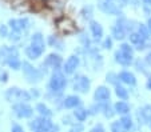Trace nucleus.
<instances>
[{
    "label": "nucleus",
    "instance_id": "nucleus-1",
    "mask_svg": "<svg viewBox=\"0 0 151 132\" xmlns=\"http://www.w3.org/2000/svg\"><path fill=\"white\" fill-rule=\"evenodd\" d=\"M47 48V40L40 31H36L29 36L28 44L24 47V56L28 61H36L42 58Z\"/></svg>",
    "mask_w": 151,
    "mask_h": 132
},
{
    "label": "nucleus",
    "instance_id": "nucleus-2",
    "mask_svg": "<svg viewBox=\"0 0 151 132\" xmlns=\"http://www.w3.org/2000/svg\"><path fill=\"white\" fill-rule=\"evenodd\" d=\"M138 23L135 20L127 19L124 16H119L116 17L115 23L111 27V36L115 41H124L127 39L128 34L137 29Z\"/></svg>",
    "mask_w": 151,
    "mask_h": 132
},
{
    "label": "nucleus",
    "instance_id": "nucleus-3",
    "mask_svg": "<svg viewBox=\"0 0 151 132\" xmlns=\"http://www.w3.org/2000/svg\"><path fill=\"white\" fill-rule=\"evenodd\" d=\"M70 84L68 76L60 69V71H54L50 73L48 81H47V92L50 93H56L60 95L64 92L67 86Z\"/></svg>",
    "mask_w": 151,
    "mask_h": 132
},
{
    "label": "nucleus",
    "instance_id": "nucleus-4",
    "mask_svg": "<svg viewBox=\"0 0 151 132\" xmlns=\"http://www.w3.org/2000/svg\"><path fill=\"white\" fill-rule=\"evenodd\" d=\"M4 99L8 101L9 104H15V103H31L32 101V96L29 93L28 89H23L20 87H9L6 89L4 92Z\"/></svg>",
    "mask_w": 151,
    "mask_h": 132
},
{
    "label": "nucleus",
    "instance_id": "nucleus-5",
    "mask_svg": "<svg viewBox=\"0 0 151 132\" xmlns=\"http://www.w3.org/2000/svg\"><path fill=\"white\" fill-rule=\"evenodd\" d=\"M63 63H64V59L62 58V55L59 52H51L44 58V60L42 61L39 68L47 76L54 71H60L63 67Z\"/></svg>",
    "mask_w": 151,
    "mask_h": 132
},
{
    "label": "nucleus",
    "instance_id": "nucleus-6",
    "mask_svg": "<svg viewBox=\"0 0 151 132\" xmlns=\"http://www.w3.org/2000/svg\"><path fill=\"white\" fill-rule=\"evenodd\" d=\"M22 72H23V76L26 79V81L28 84H39L40 81L44 79L46 75L40 71L39 67H35L32 61H28L24 59L23 60V66H22Z\"/></svg>",
    "mask_w": 151,
    "mask_h": 132
},
{
    "label": "nucleus",
    "instance_id": "nucleus-7",
    "mask_svg": "<svg viewBox=\"0 0 151 132\" xmlns=\"http://www.w3.org/2000/svg\"><path fill=\"white\" fill-rule=\"evenodd\" d=\"M70 84H71V88L74 91V93H78V95H87L91 91V87H92L91 79L87 75L79 73V72L72 76Z\"/></svg>",
    "mask_w": 151,
    "mask_h": 132
},
{
    "label": "nucleus",
    "instance_id": "nucleus-8",
    "mask_svg": "<svg viewBox=\"0 0 151 132\" xmlns=\"http://www.w3.org/2000/svg\"><path fill=\"white\" fill-rule=\"evenodd\" d=\"M54 120L51 118H42V116H34L28 120L29 132H50L54 127Z\"/></svg>",
    "mask_w": 151,
    "mask_h": 132
},
{
    "label": "nucleus",
    "instance_id": "nucleus-9",
    "mask_svg": "<svg viewBox=\"0 0 151 132\" xmlns=\"http://www.w3.org/2000/svg\"><path fill=\"white\" fill-rule=\"evenodd\" d=\"M11 112L20 120H29L35 116V108L29 103H15L11 104Z\"/></svg>",
    "mask_w": 151,
    "mask_h": 132
},
{
    "label": "nucleus",
    "instance_id": "nucleus-10",
    "mask_svg": "<svg viewBox=\"0 0 151 132\" xmlns=\"http://www.w3.org/2000/svg\"><path fill=\"white\" fill-rule=\"evenodd\" d=\"M96 7L100 12L111 16H123L122 7L118 4L116 0H96Z\"/></svg>",
    "mask_w": 151,
    "mask_h": 132
},
{
    "label": "nucleus",
    "instance_id": "nucleus-11",
    "mask_svg": "<svg viewBox=\"0 0 151 132\" xmlns=\"http://www.w3.org/2000/svg\"><path fill=\"white\" fill-rule=\"evenodd\" d=\"M82 66V58L79 54H72L64 60L62 67V71L67 75V76H74L75 73H78V69Z\"/></svg>",
    "mask_w": 151,
    "mask_h": 132
},
{
    "label": "nucleus",
    "instance_id": "nucleus-12",
    "mask_svg": "<svg viewBox=\"0 0 151 132\" xmlns=\"http://www.w3.org/2000/svg\"><path fill=\"white\" fill-rule=\"evenodd\" d=\"M7 26L9 27L11 31L19 32V34L24 35L29 28H31L32 23H31V20H29V17L24 16V17H20V19H9Z\"/></svg>",
    "mask_w": 151,
    "mask_h": 132
},
{
    "label": "nucleus",
    "instance_id": "nucleus-13",
    "mask_svg": "<svg viewBox=\"0 0 151 132\" xmlns=\"http://www.w3.org/2000/svg\"><path fill=\"white\" fill-rule=\"evenodd\" d=\"M134 119L139 127L148 126L151 123V104H145V106L139 107L135 112Z\"/></svg>",
    "mask_w": 151,
    "mask_h": 132
},
{
    "label": "nucleus",
    "instance_id": "nucleus-14",
    "mask_svg": "<svg viewBox=\"0 0 151 132\" xmlns=\"http://www.w3.org/2000/svg\"><path fill=\"white\" fill-rule=\"evenodd\" d=\"M111 96H112V91L109 86H98L94 89V93H92V99H94L95 103H107V101H111Z\"/></svg>",
    "mask_w": 151,
    "mask_h": 132
},
{
    "label": "nucleus",
    "instance_id": "nucleus-15",
    "mask_svg": "<svg viewBox=\"0 0 151 132\" xmlns=\"http://www.w3.org/2000/svg\"><path fill=\"white\" fill-rule=\"evenodd\" d=\"M88 29H90V36H91L92 41L95 44H100V41L104 37V28L98 20H91L88 23Z\"/></svg>",
    "mask_w": 151,
    "mask_h": 132
},
{
    "label": "nucleus",
    "instance_id": "nucleus-16",
    "mask_svg": "<svg viewBox=\"0 0 151 132\" xmlns=\"http://www.w3.org/2000/svg\"><path fill=\"white\" fill-rule=\"evenodd\" d=\"M118 76H119L120 84L128 87V88H134V87H137L138 79H137V76H135V73L132 71H130V69H127V68H123L122 71L118 72Z\"/></svg>",
    "mask_w": 151,
    "mask_h": 132
},
{
    "label": "nucleus",
    "instance_id": "nucleus-17",
    "mask_svg": "<svg viewBox=\"0 0 151 132\" xmlns=\"http://www.w3.org/2000/svg\"><path fill=\"white\" fill-rule=\"evenodd\" d=\"M114 61L118 64V66L122 67V68H130V67L134 66L135 56L123 54L120 49H115L114 51Z\"/></svg>",
    "mask_w": 151,
    "mask_h": 132
},
{
    "label": "nucleus",
    "instance_id": "nucleus-18",
    "mask_svg": "<svg viewBox=\"0 0 151 132\" xmlns=\"http://www.w3.org/2000/svg\"><path fill=\"white\" fill-rule=\"evenodd\" d=\"M80 106H83V100L78 93H70V95H66L63 98V109L74 111L75 108Z\"/></svg>",
    "mask_w": 151,
    "mask_h": 132
},
{
    "label": "nucleus",
    "instance_id": "nucleus-19",
    "mask_svg": "<svg viewBox=\"0 0 151 132\" xmlns=\"http://www.w3.org/2000/svg\"><path fill=\"white\" fill-rule=\"evenodd\" d=\"M34 108H35V113H36L37 116H42V118H51L52 119V116H54V113H55V111L46 101H37Z\"/></svg>",
    "mask_w": 151,
    "mask_h": 132
},
{
    "label": "nucleus",
    "instance_id": "nucleus-20",
    "mask_svg": "<svg viewBox=\"0 0 151 132\" xmlns=\"http://www.w3.org/2000/svg\"><path fill=\"white\" fill-rule=\"evenodd\" d=\"M47 46L54 48L55 51L58 52H62L66 49V43L63 40L62 36H58V35H50L47 37Z\"/></svg>",
    "mask_w": 151,
    "mask_h": 132
},
{
    "label": "nucleus",
    "instance_id": "nucleus-21",
    "mask_svg": "<svg viewBox=\"0 0 151 132\" xmlns=\"http://www.w3.org/2000/svg\"><path fill=\"white\" fill-rule=\"evenodd\" d=\"M114 109H115V113L118 116H126V115H131V104L128 103L126 100H116L114 103Z\"/></svg>",
    "mask_w": 151,
    "mask_h": 132
},
{
    "label": "nucleus",
    "instance_id": "nucleus-22",
    "mask_svg": "<svg viewBox=\"0 0 151 132\" xmlns=\"http://www.w3.org/2000/svg\"><path fill=\"white\" fill-rule=\"evenodd\" d=\"M71 113L75 118V120H76L78 123H82V124H84L86 121H87V119L90 118L88 107H84V106H80V107H78V108H75Z\"/></svg>",
    "mask_w": 151,
    "mask_h": 132
},
{
    "label": "nucleus",
    "instance_id": "nucleus-23",
    "mask_svg": "<svg viewBox=\"0 0 151 132\" xmlns=\"http://www.w3.org/2000/svg\"><path fill=\"white\" fill-rule=\"evenodd\" d=\"M112 89H114V95L116 96L118 100H126V101L130 100V89H128V87L119 83Z\"/></svg>",
    "mask_w": 151,
    "mask_h": 132
},
{
    "label": "nucleus",
    "instance_id": "nucleus-24",
    "mask_svg": "<svg viewBox=\"0 0 151 132\" xmlns=\"http://www.w3.org/2000/svg\"><path fill=\"white\" fill-rule=\"evenodd\" d=\"M119 121L122 124V127L124 128L126 132H132L137 127V121H135L134 116L132 115H126V116H120Z\"/></svg>",
    "mask_w": 151,
    "mask_h": 132
},
{
    "label": "nucleus",
    "instance_id": "nucleus-25",
    "mask_svg": "<svg viewBox=\"0 0 151 132\" xmlns=\"http://www.w3.org/2000/svg\"><path fill=\"white\" fill-rule=\"evenodd\" d=\"M100 115H102L104 119H107V120L114 119V116H116L115 109H114V103H111V101L102 103V112H100Z\"/></svg>",
    "mask_w": 151,
    "mask_h": 132
},
{
    "label": "nucleus",
    "instance_id": "nucleus-26",
    "mask_svg": "<svg viewBox=\"0 0 151 132\" xmlns=\"http://www.w3.org/2000/svg\"><path fill=\"white\" fill-rule=\"evenodd\" d=\"M79 15L84 21L90 23L91 20H94V7H92L91 4H86V6L82 7Z\"/></svg>",
    "mask_w": 151,
    "mask_h": 132
},
{
    "label": "nucleus",
    "instance_id": "nucleus-27",
    "mask_svg": "<svg viewBox=\"0 0 151 132\" xmlns=\"http://www.w3.org/2000/svg\"><path fill=\"white\" fill-rule=\"evenodd\" d=\"M135 68V71L139 72V73L145 75V76H147L148 73H150V67L147 66V63L145 61V59H135L134 61V66H132Z\"/></svg>",
    "mask_w": 151,
    "mask_h": 132
},
{
    "label": "nucleus",
    "instance_id": "nucleus-28",
    "mask_svg": "<svg viewBox=\"0 0 151 132\" xmlns=\"http://www.w3.org/2000/svg\"><path fill=\"white\" fill-rule=\"evenodd\" d=\"M6 67H8L12 71H22V66H23V60L20 56H16V58H11L6 61L4 64Z\"/></svg>",
    "mask_w": 151,
    "mask_h": 132
},
{
    "label": "nucleus",
    "instance_id": "nucleus-29",
    "mask_svg": "<svg viewBox=\"0 0 151 132\" xmlns=\"http://www.w3.org/2000/svg\"><path fill=\"white\" fill-rule=\"evenodd\" d=\"M127 41L131 44V46H134V48H135V47H138V46H140V44H143L146 40L143 39L142 36H140L139 34H138L137 31H132V32H130V34H128Z\"/></svg>",
    "mask_w": 151,
    "mask_h": 132
},
{
    "label": "nucleus",
    "instance_id": "nucleus-30",
    "mask_svg": "<svg viewBox=\"0 0 151 132\" xmlns=\"http://www.w3.org/2000/svg\"><path fill=\"white\" fill-rule=\"evenodd\" d=\"M104 80H106V83H107V86L112 87V88L120 83V81H119V76H118V72H115V71H109V72H107V73H106V79H104Z\"/></svg>",
    "mask_w": 151,
    "mask_h": 132
},
{
    "label": "nucleus",
    "instance_id": "nucleus-31",
    "mask_svg": "<svg viewBox=\"0 0 151 132\" xmlns=\"http://www.w3.org/2000/svg\"><path fill=\"white\" fill-rule=\"evenodd\" d=\"M114 43H115V40L112 39L111 35H109V36L103 37V40L100 41V47H102L103 51H111L114 48Z\"/></svg>",
    "mask_w": 151,
    "mask_h": 132
},
{
    "label": "nucleus",
    "instance_id": "nucleus-32",
    "mask_svg": "<svg viewBox=\"0 0 151 132\" xmlns=\"http://www.w3.org/2000/svg\"><path fill=\"white\" fill-rule=\"evenodd\" d=\"M135 31L138 32V34L140 35V36L145 39V40H150L151 39V35H150V31H148V28H147V26L146 24H143V23H138V26H137V29Z\"/></svg>",
    "mask_w": 151,
    "mask_h": 132
},
{
    "label": "nucleus",
    "instance_id": "nucleus-33",
    "mask_svg": "<svg viewBox=\"0 0 151 132\" xmlns=\"http://www.w3.org/2000/svg\"><path fill=\"white\" fill-rule=\"evenodd\" d=\"M120 51L123 52V54H127V55H131V56H135V48L134 46H131V44L128 43V41H122V43L119 44V48Z\"/></svg>",
    "mask_w": 151,
    "mask_h": 132
},
{
    "label": "nucleus",
    "instance_id": "nucleus-34",
    "mask_svg": "<svg viewBox=\"0 0 151 132\" xmlns=\"http://www.w3.org/2000/svg\"><path fill=\"white\" fill-rule=\"evenodd\" d=\"M9 41H11L12 44H15L16 46L17 43H20V41L23 40V34H19V32H15V31H11L8 35V37H7Z\"/></svg>",
    "mask_w": 151,
    "mask_h": 132
},
{
    "label": "nucleus",
    "instance_id": "nucleus-35",
    "mask_svg": "<svg viewBox=\"0 0 151 132\" xmlns=\"http://www.w3.org/2000/svg\"><path fill=\"white\" fill-rule=\"evenodd\" d=\"M88 111H90V116L100 115V112H102V103H95L94 101V103L88 107Z\"/></svg>",
    "mask_w": 151,
    "mask_h": 132
},
{
    "label": "nucleus",
    "instance_id": "nucleus-36",
    "mask_svg": "<svg viewBox=\"0 0 151 132\" xmlns=\"http://www.w3.org/2000/svg\"><path fill=\"white\" fill-rule=\"evenodd\" d=\"M78 121L75 120V118L72 116V113H68V115H66V116H63L62 118V124L63 126H67L70 128V127H72V126H75Z\"/></svg>",
    "mask_w": 151,
    "mask_h": 132
},
{
    "label": "nucleus",
    "instance_id": "nucleus-37",
    "mask_svg": "<svg viewBox=\"0 0 151 132\" xmlns=\"http://www.w3.org/2000/svg\"><path fill=\"white\" fill-rule=\"evenodd\" d=\"M110 132H126L124 128L122 127V124H120L119 119L111 121V124H110Z\"/></svg>",
    "mask_w": 151,
    "mask_h": 132
},
{
    "label": "nucleus",
    "instance_id": "nucleus-38",
    "mask_svg": "<svg viewBox=\"0 0 151 132\" xmlns=\"http://www.w3.org/2000/svg\"><path fill=\"white\" fill-rule=\"evenodd\" d=\"M28 91H29V93H31V96H32V100H39V99L43 96L42 89L37 88V87H31Z\"/></svg>",
    "mask_w": 151,
    "mask_h": 132
},
{
    "label": "nucleus",
    "instance_id": "nucleus-39",
    "mask_svg": "<svg viewBox=\"0 0 151 132\" xmlns=\"http://www.w3.org/2000/svg\"><path fill=\"white\" fill-rule=\"evenodd\" d=\"M142 11L147 17L151 16V0H142Z\"/></svg>",
    "mask_w": 151,
    "mask_h": 132
},
{
    "label": "nucleus",
    "instance_id": "nucleus-40",
    "mask_svg": "<svg viewBox=\"0 0 151 132\" xmlns=\"http://www.w3.org/2000/svg\"><path fill=\"white\" fill-rule=\"evenodd\" d=\"M9 80V73L6 68H0V84H7Z\"/></svg>",
    "mask_w": 151,
    "mask_h": 132
},
{
    "label": "nucleus",
    "instance_id": "nucleus-41",
    "mask_svg": "<svg viewBox=\"0 0 151 132\" xmlns=\"http://www.w3.org/2000/svg\"><path fill=\"white\" fill-rule=\"evenodd\" d=\"M9 32H11V29H9L8 26H6V24H1V26H0V37L7 39L8 35H9Z\"/></svg>",
    "mask_w": 151,
    "mask_h": 132
},
{
    "label": "nucleus",
    "instance_id": "nucleus-42",
    "mask_svg": "<svg viewBox=\"0 0 151 132\" xmlns=\"http://www.w3.org/2000/svg\"><path fill=\"white\" fill-rule=\"evenodd\" d=\"M67 132H84V126H83L82 123H76L75 126L70 127V128L67 129Z\"/></svg>",
    "mask_w": 151,
    "mask_h": 132
},
{
    "label": "nucleus",
    "instance_id": "nucleus-43",
    "mask_svg": "<svg viewBox=\"0 0 151 132\" xmlns=\"http://www.w3.org/2000/svg\"><path fill=\"white\" fill-rule=\"evenodd\" d=\"M9 132H26V129H24V127L22 126V124L14 121V123L11 124V131Z\"/></svg>",
    "mask_w": 151,
    "mask_h": 132
},
{
    "label": "nucleus",
    "instance_id": "nucleus-44",
    "mask_svg": "<svg viewBox=\"0 0 151 132\" xmlns=\"http://www.w3.org/2000/svg\"><path fill=\"white\" fill-rule=\"evenodd\" d=\"M90 132H107V129H106V127L103 126L102 123H96L92 126V128L90 129Z\"/></svg>",
    "mask_w": 151,
    "mask_h": 132
},
{
    "label": "nucleus",
    "instance_id": "nucleus-45",
    "mask_svg": "<svg viewBox=\"0 0 151 132\" xmlns=\"http://www.w3.org/2000/svg\"><path fill=\"white\" fill-rule=\"evenodd\" d=\"M145 86H146V89L151 92V72L147 75V76H146V83H145Z\"/></svg>",
    "mask_w": 151,
    "mask_h": 132
},
{
    "label": "nucleus",
    "instance_id": "nucleus-46",
    "mask_svg": "<svg viewBox=\"0 0 151 132\" xmlns=\"http://www.w3.org/2000/svg\"><path fill=\"white\" fill-rule=\"evenodd\" d=\"M143 59H145V61H146V63H147V66L151 68V49L147 52V55H146V56H145V58H143Z\"/></svg>",
    "mask_w": 151,
    "mask_h": 132
},
{
    "label": "nucleus",
    "instance_id": "nucleus-47",
    "mask_svg": "<svg viewBox=\"0 0 151 132\" xmlns=\"http://www.w3.org/2000/svg\"><path fill=\"white\" fill-rule=\"evenodd\" d=\"M118 4H119L122 8H124L126 6H128V3H130V0H116Z\"/></svg>",
    "mask_w": 151,
    "mask_h": 132
},
{
    "label": "nucleus",
    "instance_id": "nucleus-48",
    "mask_svg": "<svg viewBox=\"0 0 151 132\" xmlns=\"http://www.w3.org/2000/svg\"><path fill=\"white\" fill-rule=\"evenodd\" d=\"M146 26H147L148 31H150V35H151V16L147 17V23H146Z\"/></svg>",
    "mask_w": 151,
    "mask_h": 132
},
{
    "label": "nucleus",
    "instance_id": "nucleus-49",
    "mask_svg": "<svg viewBox=\"0 0 151 132\" xmlns=\"http://www.w3.org/2000/svg\"><path fill=\"white\" fill-rule=\"evenodd\" d=\"M147 127H148V129H150V131H151V123H150V124H148V126H147Z\"/></svg>",
    "mask_w": 151,
    "mask_h": 132
}]
</instances>
